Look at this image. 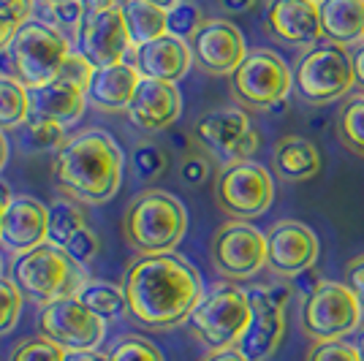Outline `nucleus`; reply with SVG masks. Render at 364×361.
I'll return each instance as SVG.
<instances>
[{"label":"nucleus","instance_id":"nucleus-1","mask_svg":"<svg viewBox=\"0 0 364 361\" xmlns=\"http://www.w3.org/2000/svg\"><path fill=\"white\" fill-rule=\"evenodd\" d=\"M122 293L136 323L147 329H171L188 320L198 304L201 277L174 253L141 256L125 271Z\"/></svg>","mask_w":364,"mask_h":361},{"label":"nucleus","instance_id":"nucleus-2","mask_svg":"<svg viewBox=\"0 0 364 361\" xmlns=\"http://www.w3.org/2000/svg\"><path fill=\"white\" fill-rule=\"evenodd\" d=\"M52 182L65 198L104 204L122 182V152L101 131L68 139L52 161Z\"/></svg>","mask_w":364,"mask_h":361},{"label":"nucleus","instance_id":"nucleus-3","mask_svg":"<svg viewBox=\"0 0 364 361\" xmlns=\"http://www.w3.org/2000/svg\"><path fill=\"white\" fill-rule=\"evenodd\" d=\"M188 231V212L164 190L139 193L122 212V237L139 256L171 253Z\"/></svg>","mask_w":364,"mask_h":361},{"label":"nucleus","instance_id":"nucleus-4","mask_svg":"<svg viewBox=\"0 0 364 361\" xmlns=\"http://www.w3.org/2000/svg\"><path fill=\"white\" fill-rule=\"evenodd\" d=\"M11 76L19 79L25 87H38L58 79L63 60L68 58V41L58 28L49 22L28 19L14 31L6 46Z\"/></svg>","mask_w":364,"mask_h":361},{"label":"nucleus","instance_id":"nucleus-5","mask_svg":"<svg viewBox=\"0 0 364 361\" xmlns=\"http://www.w3.org/2000/svg\"><path fill=\"white\" fill-rule=\"evenodd\" d=\"M356 85L353 74V55L343 44L323 41L313 44L294 68V87L299 98L313 106L332 104L348 95Z\"/></svg>","mask_w":364,"mask_h":361},{"label":"nucleus","instance_id":"nucleus-6","mask_svg":"<svg viewBox=\"0 0 364 361\" xmlns=\"http://www.w3.org/2000/svg\"><path fill=\"white\" fill-rule=\"evenodd\" d=\"M11 280L22 291V296L31 301L49 304L63 296H76L79 291V269L71 258L55 244H38L25 250L11 264Z\"/></svg>","mask_w":364,"mask_h":361},{"label":"nucleus","instance_id":"nucleus-7","mask_svg":"<svg viewBox=\"0 0 364 361\" xmlns=\"http://www.w3.org/2000/svg\"><path fill=\"white\" fill-rule=\"evenodd\" d=\"M250 301L242 288L218 286L198 299L188 323L201 345H207L210 350H226L237 347L250 323Z\"/></svg>","mask_w":364,"mask_h":361},{"label":"nucleus","instance_id":"nucleus-8","mask_svg":"<svg viewBox=\"0 0 364 361\" xmlns=\"http://www.w3.org/2000/svg\"><path fill=\"white\" fill-rule=\"evenodd\" d=\"M250 301V323L237 343V350L247 361H267L277 353L286 334V307L294 299V288L286 283L253 286L245 291Z\"/></svg>","mask_w":364,"mask_h":361},{"label":"nucleus","instance_id":"nucleus-9","mask_svg":"<svg viewBox=\"0 0 364 361\" xmlns=\"http://www.w3.org/2000/svg\"><path fill=\"white\" fill-rule=\"evenodd\" d=\"M362 307L346 283L323 280L307 299L302 301V331L313 343L343 340L359 326Z\"/></svg>","mask_w":364,"mask_h":361},{"label":"nucleus","instance_id":"nucleus-10","mask_svg":"<svg viewBox=\"0 0 364 361\" xmlns=\"http://www.w3.org/2000/svg\"><path fill=\"white\" fill-rule=\"evenodd\" d=\"M294 90V74L280 55L269 49L247 52L240 68L231 74V95L242 106L274 109Z\"/></svg>","mask_w":364,"mask_h":361},{"label":"nucleus","instance_id":"nucleus-11","mask_svg":"<svg viewBox=\"0 0 364 361\" xmlns=\"http://www.w3.org/2000/svg\"><path fill=\"white\" fill-rule=\"evenodd\" d=\"M274 185L269 171L253 161L226 163L215 180V201L234 220H253L272 207Z\"/></svg>","mask_w":364,"mask_h":361},{"label":"nucleus","instance_id":"nucleus-12","mask_svg":"<svg viewBox=\"0 0 364 361\" xmlns=\"http://www.w3.org/2000/svg\"><path fill=\"white\" fill-rule=\"evenodd\" d=\"M193 136L223 163L250 161L261 144V136L242 109H213L201 114L193 125Z\"/></svg>","mask_w":364,"mask_h":361},{"label":"nucleus","instance_id":"nucleus-13","mask_svg":"<svg viewBox=\"0 0 364 361\" xmlns=\"http://www.w3.org/2000/svg\"><path fill=\"white\" fill-rule=\"evenodd\" d=\"M210 258L223 277L247 280L267 266V234L247 220H228L215 231Z\"/></svg>","mask_w":364,"mask_h":361},{"label":"nucleus","instance_id":"nucleus-14","mask_svg":"<svg viewBox=\"0 0 364 361\" xmlns=\"http://www.w3.org/2000/svg\"><path fill=\"white\" fill-rule=\"evenodd\" d=\"M38 331L63 350H95L104 340V320L76 296H63L41 307Z\"/></svg>","mask_w":364,"mask_h":361},{"label":"nucleus","instance_id":"nucleus-15","mask_svg":"<svg viewBox=\"0 0 364 361\" xmlns=\"http://www.w3.org/2000/svg\"><path fill=\"white\" fill-rule=\"evenodd\" d=\"M128 31L120 6H109L98 11H87L76 31V52L85 55L95 68L122 63L128 55Z\"/></svg>","mask_w":364,"mask_h":361},{"label":"nucleus","instance_id":"nucleus-16","mask_svg":"<svg viewBox=\"0 0 364 361\" xmlns=\"http://www.w3.org/2000/svg\"><path fill=\"white\" fill-rule=\"evenodd\" d=\"M318 253V237L299 220H280L267 231V266L280 277H296L313 269Z\"/></svg>","mask_w":364,"mask_h":361},{"label":"nucleus","instance_id":"nucleus-17","mask_svg":"<svg viewBox=\"0 0 364 361\" xmlns=\"http://www.w3.org/2000/svg\"><path fill=\"white\" fill-rule=\"evenodd\" d=\"M188 46L193 52V63L213 76L234 74L247 58L245 36L226 19H207V25L191 38Z\"/></svg>","mask_w":364,"mask_h":361},{"label":"nucleus","instance_id":"nucleus-18","mask_svg":"<svg viewBox=\"0 0 364 361\" xmlns=\"http://www.w3.org/2000/svg\"><path fill=\"white\" fill-rule=\"evenodd\" d=\"M264 28L272 38L291 46H313L323 38L318 3L310 0H269Z\"/></svg>","mask_w":364,"mask_h":361},{"label":"nucleus","instance_id":"nucleus-19","mask_svg":"<svg viewBox=\"0 0 364 361\" xmlns=\"http://www.w3.org/2000/svg\"><path fill=\"white\" fill-rule=\"evenodd\" d=\"M49 237V207L31 196H19L0 217V244L11 253H25Z\"/></svg>","mask_w":364,"mask_h":361},{"label":"nucleus","instance_id":"nucleus-20","mask_svg":"<svg viewBox=\"0 0 364 361\" xmlns=\"http://www.w3.org/2000/svg\"><path fill=\"white\" fill-rule=\"evenodd\" d=\"M125 112L141 131H166L177 122L182 112L180 90L171 82L141 79Z\"/></svg>","mask_w":364,"mask_h":361},{"label":"nucleus","instance_id":"nucleus-21","mask_svg":"<svg viewBox=\"0 0 364 361\" xmlns=\"http://www.w3.org/2000/svg\"><path fill=\"white\" fill-rule=\"evenodd\" d=\"M191 63H193V52L188 41H180L168 33L155 41L136 46L134 52V65L141 79H158V82H171V85L188 74Z\"/></svg>","mask_w":364,"mask_h":361},{"label":"nucleus","instance_id":"nucleus-22","mask_svg":"<svg viewBox=\"0 0 364 361\" xmlns=\"http://www.w3.org/2000/svg\"><path fill=\"white\" fill-rule=\"evenodd\" d=\"M28 104H31V117L28 120H49L58 125H71L82 117L87 95L65 85L63 79H52L38 87H28Z\"/></svg>","mask_w":364,"mask_h":361},{"label":"nucleus","instance_id":"nucleus-23","mask_svg":"<svg viewBox=\"0 0 364 361\" xmlns=\"http://www.w3.org/2000/svg\"><path fill=\"white\" fill-rule=\"evenodd\" d=\"M139 82H141V74L134 63L122 60L114 65L95 68L90 87H87V101L104 112H122L131 104Z\"/></svg>","mask_w":364,"mask_h":361},{"label":"nucleus","instance_id":"nucleus-24","mask_svg":"<svg viewBox=\"0 0 364 361\" xmlns=\"http://www.w3.org/2000/svg\"><path fill=\"white\" fill-rule=\"evenodd\" d=\"M318 11L323 41L348 46L364 38V0H323Z\"/></svg>","mask_w":364,"mask_h":361},{"label":"nucleus","instance_id":"nucleus-25","mask_svg":"<svg viewBox=\"0 0 364 361\" xmlns=\"http://www.w3.org/2000/svg\"><path fill=\"white\" fill-rule=\"evenodd\" d=\"M272 163L277 177L286 182H304L321 171V152L302 136H286L274 144Z\"/></svg>","mask_w":364,"mask_h":361},{"label":"nucleus","instance_id":"nucleus-26","mask_svg":"<svg viewBox=\"0 0 364 361\" xmlns=\"http://www.w3.org/2000/svg\"><path fill=\"white\" fill-rule=\"evenodd\" d=\"M125 31L134 46L155 41L166 36V9L155 6L150 0H122L120 3Z\"/></svg>","mask_w":364,"mask_h":361},{"label":"nucleus","instance_id":"nucleus-27","mask_svg":"<svg viewBox=\"0 0 364 361\" xmlns=\"http://www.w3.org/2000/svg\"><path fill=\"white\" fill-rule=\"evenodd\" d=\"M76 299L82 301L90 313H95L101 320H112V318L122 316V310H128L122 288L112 286V283H101V280L85 283L76 291Z\"/></svg>","mask_w":364,"mask_h":361},{"label":"nucleus","instance_id":"nucleus-28","mask_svg":"<svg viewBox=\"0 0 364 361\" xmlns=\"http://www.w3.org/2000/svg\"><path fill=\"white\" fill-rule=\"evenodd\" d=\"M31 117L28 87L14 76H0V131H16Z\"/></svg>","mask_w":364,"mask_h":361},{"label":"nucleus","instance_id":"nucleus-29","mask_svg":"<svg viewBox=\"0 0 364 361\" xmlns=\"http://www.w3.org/2000/svg\"><path fill=\"white\" fill-rule=\"evenodd\" d=\"M85 226H87L85 223V210L79 207V201H74V198H58L49 207V237H46V242L63 250V244Z\"/></svg>","mask_w":364,"mask_h":361},{"label":"nucleus","instance_id":"nucleus-30","mask_svg":"<svg viewBox=\"0 0 364 361\" xmlns=\"http://www.w3.org/2000/svg\"><path fill=\"white\" fill-rule=\"evenodd\" d=\"M16 139H19V147L25 152H58L68 141L65 125L49 120H28L25 125L16 128Z\"/></svg>","mask_w":364,"mask_h":361},{"label":"nucleus","instance_id":"nucleus-31","mask_svg":"<svg viewBox=\"0 0 364 361\" xmlns=\"http://www.w3.org/2000/svg\"><path fill=\"white\" fill-rule=\"evenodd\" d=\"M337 139L353 155H364V95H356L337 117Z\"/></svg>","mask_w":364,"mask_h":361},{"label":"nucleus","instance_id":"nucleus-32","mask_svg":"<svg viewBox=\"0 0 364 361\" xmlns=\"http://www.w3.org/2000/svg\"><path fill=\"white\" fill-rule=\"evenodd\" d=\"M207 25V16L198 9L193 0H180L174 3L171 9H166V33L180 38V41H188L196 36L201 28Z\"/></svg>","mask_w":364,"mask_h":361},{"label":"nucleus","instance_id":"nucleus-33","mask_svg":"<svg viewBox=\"0 0 364 361\" xmlns=\"http://www.w3.org/2000/svg\"><path fill=\"white\" fill-rule=\"evenodd\" d=\"M166 166H168V158L166 152H164V147H158L152 141L136 144V150H134V171H136V177L141 182H152L158 180V177H164L166 174Z\"/></svg>","mask_w":364,"mask_h":361},{"label":"nucleus","instance_id":"nucleus-34","mask_svg":"<svg viewBox=\"0 0 364 361\" xmlns=\"http://www.w3.org/2000/svg\"><path fill=\"white\" fill-rule=\"evenodd\" d=\"M109 361H166L164 353L144 337H122L107 353Z\"/></svg>","mask_w":364,"mask_h":361},{"label":"nucleus","instance_id":"nucleus-35","mask_svg":"<svg viewBox=\"0 0 364 361\" xmlns=\"http://www.w3.org/2000/svg\"><path fill=\"white\" fill-rule=\"evenodd\" d=\"M22 301L25 296L14 280H0V337L16 326L19 313H22Z\"/></svg>","mask_w":364,"mask_h":361},{"label":"nucleus","instance_id":"nucleus-36","mask_svg":"<svg viewBox=\"0 0 364 361\" xmlns=\"http://www.w3.org/2000/svg\"><path fill=\"white\" fill-rule=\"evenodd\" d=\"M92 74H95V65H92L85 55H79V52H68V58H65L63 65H60L58 79H63L65 85H74V87H79V90L87 95Z\"/></svg>","mask_w":364,"mask_h":361},{"label":"nucleus","instance_id":"nucleus-37","mask_svg":"<svg viewBox=\"0 0 364 361\" xmlns=\"http://www.w3.org/2000/svg\"><path fill=\"white\" fill-rule=\"evenodd\" d=\"M65 350L55 343H49L46 337H36V340H25L14 347L11 361H63Z\"/></svg>","mask_w":364,"mask_h":361},{"label":"nucleus","instance_id":"nucleus-38","mask_svg":"<svg viewBox=\"0 0 364 361\" xmlns=\"http://www.w3.org/2000/svg\"><path fill=\"white\" fill-rule=\"evenodd\" d=\"M63 253L74 261L76 266H82V264H90L95 253H98V237H95V231L92 228H79L71 239L63 244Z\"/></svg>","mask_w":364,"mask_h":361},{"label":"nucleus","instance_id":"nucleus-39","mask_svg":"<svg viewBox=\"0 0 364 361\" xmlns=\"http://www.w3.org/2000/svg\"><path fill=\"white\" fill-rule=\"evenodd\" d=\"M304 361H362V356L359 347L348 345L346 340H329V343H316Z\"/></svg>","mask_w":364,"mask_h":361},{"label":"nucleus","instance_id":"nucleus-40","mask_svg":"<svg viewBox=\"0 0 364 361\" xmlns=\"http://www.w3.org/2000/svg\"><path fill=\"white\" fill-rule=\"evenodd\" d=\"M49 11V25L52 28H71L79 31L82 19H85V6L82 0H65V3H44Z\"/></svg>","mask_w":364,"mask_h":361},{"label":"nucleus","instance_id":"nucleus-41","mask_svg":"<svg viewBox=\"0 0 364 361\" xmlns=\"http://www.w3.org/2000/svg\"><path fill=\"white\" fill-rule=\"evenodd\" d=\"M180 177L185 185H201V182L210 177V161H207V155L198 150L185 152V158H182L180 163Z\"/></svg>","mask_w":364,"mask_h":361},{"label":"nucleus","instance_id":"nucleus-42","mask_svg":"<svg viewBox=\"0 0 364 361\" xmlns=\"http://www.w3.org/2000/svg\"><path fill=\"white\" fill-rule=\"evenodd\" d=\"M36 0H0V16L6 22H11L14 28H19L22 22H28Z\"/></svg>","mask_w":364,"mask_h":361},{"label":"nucleus","instance_id":"nucleus-43","mask_svg":"<svg viewBox=\"0 0 364 361\" xmlns=\"http://www.w3.org/2000/svg\"><path fill=\"white\" fill-rule=\"evenodd\" d=\"M346 286L353 291V296L359 299V307H362V313H364V256L359 258H353L348 264V271H346Z\"/></svg>","mask_w":364,"mask_h":361},{"label":"nucleus","instance_id":"nucleus-44","mask_svg":"<svg viewBox=\"0 0 364 361\" xmlns=\"http://www.w3.org/2000/svg\"><path fill=\"white\" fill-rule=\"evenodd\" d=\"M321 283H323V280H321L313 269H307V271H302V274H296V277H294V288H296V293H299L302 299H307V296H310Z\"/></svg>","mask_w":364,"mask_h":361},{"label":"nucleus","instance_id":"nucleus-45","mask_svg":"<svg viewBox=\"0 0 364 361\" xmlns=\"http://www.w3.org/2000/svg\"><path fill=\"white\" fill-rule=\"evenodd\" d=\"M63 361H109L104 353L98 350H65V359Z\"/></svg>","mask_w":364,"mask_h":361},{"label":"nucleus","instance_id":"nucleus-46","mask_svg":"<svg viewBox=\"0 0 364 361\" xmlns=\"http://www.w3.org/2000/svg\"><path fill=\"white\" fill-rule=\"evenodd\" d=\"M256 3L258 0H220L223 11H228V14H245V11H250Z\"/></svg>","mask_w":364,"mask_h":361},{"label":"nucleus","instance_id":"nucleus-47","mask_svg":"<svg viewBox=\"0 0 364 361\" xmlns=\"http://www.w3.org/2000/svg\"><path fill=\"white\" fill-rule=\"evenodd\" d=\"M201 361H247V359H245L237 347H226V350H213L207 359Z\"/></svg>","mask_w":364,"mask_h":361},{"label":"nucleus","instance_id":"nucleus-48","mask_svg":"<svg viewBox=\"0 0 364 361\" xmlns=\"http://www.w3.org/2000/svg\"><path fill=\"white\" fill-rule=\"evenodd\" d=\"M353 74H356V82L364 87V44L353 52Z\"/></svg>","mask_w":364,"mask_h":361},{"label":"nucleus","instance_id":"nucleus-49","mask_svg":"<svg viewBox=\"0 0 364 361\" xmlns=\"http://www.w3.org/2000/svg\"><path fill=\"white\" fill-rule=\"evenodd\" d=\"M14 25H11V22H6V19H3V16H0V52H3V49H6V46H9V41H11V36H14Z\"/></svg>","mask_w":364,"mask_h":361},{"label":"nucleus","instance_id":"nucleus-50","mask_svg":"<svg viewBox=\"0 0 364 361\" xmlns=\"http://www.w3.org/2000/svg\"><path fill=\"white\" fill-rule=\"evenodd\" d=\"M82 6H85V14H87V11H98V9L117 6V0H82Z\"/></svg>","mask_w":364,"mask_h":361},{"label":"nucleus","instance_id":"nucleus-51","mask_svg":"<svg viewBox=\"0 0 364 361\" xmlns=\"http://www.w3.org/2000/svg\"><path fill=\"white\" fill-rule=\"evenodd\" d=\"M11 201H14V196H11V188L0 180V215L9 210V204H11Z\"/></svg>","mask_w":364,"mask_h":361},{"label":"nucleus","instance_id":"nucleus-52","mask_svg":"<svg viewBox=\"0 0 364 361\" xmlns=\"http://www.w3.org/2000/svg\"><path fill=\"white\" fill-rule=\"evenodd\" d=\"M6 161H9V144H6V139H3V134H0V171H3Z\"/></svg>","mask_w":364,"mask_h":361},{"label":"nucleus","instance_id":"nucleus-53","mask_svg":"<svg viewBox=\"0 0 364 361\" xmlns=\"http://www.w3.org/2000/svg\"><path fill=\"white\" fill-rule=\"evenodd\" d=\"M150 3L161 6V9H171V6H174V3H180V0H150Z\"/></svg>","mask_w":364,"mask_h":361},{"label":"nucleus","instance_id":"nucleus-54","mask_svg":"<svg viewBox=\"0 0 364 361\" xmlns=\"http://www.w3.org/2000/svg\"><path fill=\"white\" fill-rule=\"evenodd\" d=\"M359 356H362V361H364V329H362V337H359Z\"/></svg>","mask_w":364,"mask_h":361},{"label":"nucleus","instance_id":"nucleus-55","mask_svg":"<svg viewBox=\"0 0 364 361\" xmlns=\"http://www.w3.org/2000/svg\"><path fill=\"white\" fill-rule=\"evenodd\" d=\"M44 3H65V0H44Z\"/></svg>","mask_w":364,"mask_h":361},{"label":"nucleus","instance_id":"nucleus-56","mask_svg":"<svg viewBox=\"0 0 364 361\" xmlns=\"http://www.w3.org/2000/svg\"><path fill=\"white\" fill-rule=\"evenodd\" d=\"M310 3H318V6H321V3H323V0H310Z\"/></svg>","mask_w":364,"mask_h":361},{"label":"nucleus","instance_id":"nucleus-57","mask_svg":"<svg viewBox=\"0 0 364 361\" xmlns=\"http://www.w3.org/2000/svg\"><path fill=\"white\" fill-rule=\"evenodd\" d=\"M0 269H3V261H0Z\"/></svg>","mask_w":364,"mask_h":361},{"label":"nucleus","instance_id":"nucleus-58","mask_svg":"<svg viewBox=\"0 0 364 361\" xmlns=\"http://www.w3.org/2000/svg\"><path fill=\"white\" fill-rule=\"evenodd\" d=\"M0 217H3V215H0Z\"/></svg>","mask_w":364,"mask_h":361}]
</instances>
